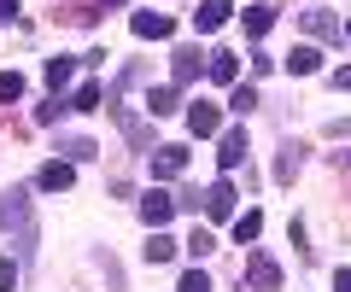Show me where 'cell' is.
Here are the masks:
<instances>
[{
	"label": "cell",
	"mask_w": 351,
	"mask_h": 292,
	"mask_svg": "<svg viewBox=\"0 0 351 292\" xmlns=\"http://www.w3.org/2000/svg\"><path fill=\"white\" fill-rule=\"evenodd\" d=\"M228 12H234L228 0H199V12H193V29H199V36H211V29H223V24H228Z\"/></svg>",
	"instance_id": "7"
},
{
	"label": "cell",
	"mask_w": 351,
	"mask_h": 292,
	"mask_svg": "<svg viewBox=\"0 0 351 292\" xmlns=\"http://www.w3.org/2000/svg\"><path fill=\"white\" fill-rule=\"evenodd\" d=\"M269 24H276V6H246V36H269Z\"/></svg>",
	"instance_id": "19"
},
{
	"label": "cell",
	"mask_w": 351,
	"mask_h": 292,
	"mask_svg": "<svg viewBox=\"0 0 351 292\" xmlns=\"http://www.w3.org/2000/svg\"><path fill=\"white\" fill-rule=\"evenodd\" d=\"M188 129L193 135H217V129H223V111H217L211 100H193L188 105Z\"/></svg>",
	"instance_id": "8"
},
{
	"label": "cell",
	"mask_w": 351,
	"mask_h": 292,
	"mask_svg": "<svg viewBox=\"0 0 351 292\" xmlns=\"http://www.w3.org/2000/svg\"><path fill=\"white\" fill-rule=\"evenodd\" d=\"M18 18V0H0V24H12Z\"/></svg>",
	"instance_id": "30"
},
{
	"label": "cell",
	"mask_w": 351,
	"mask_h": 292,
	"mask_svg": "<svg viewBox=\"0 0 351 292\" xmlns=\"http://www.w3.org/2000/svg\"><path fill=\"white\" fill-rule=\"evenodd\" d=\"M129 29H135V36L141 41H164V36H170V18H164V12H135V18H129Z\"/></svg>",
	"instance_id": "10"
},
{
	"label": "cell",
	"mask_w": 351,
	"mask_h": 292,
	"mask_svg": "<svg viewBox=\"0 0 351 292\" xmlns=\"http://www.w3.org/2000/svg\"><path fill=\"white\" fill-rule=\"evenodd\" d=\"M205 70H211V82H234L240 77V59L217 47V53H205Z\"/></svg>",
	"instance_id": "13"
},
{
	"label": "cell",
	"mask_w": 351,
	"mask_h": 292,
	"mask_svg": "<svg viewBox=\"0 0 351 292\" xmlns=\"http://www.w3.org/2000/svg\"><path fill=\"white\" fill-rule=\"evenodd\" d=\"M152 176H158V181H176V176H182V170H188V152H182V146H152Z\"/></svg>",
	"instance_id": "3"
},
{
	"label": "cell",
	"mask_w": 351,
	"mask_h": 292,
	"mask_svg": "<svg viewBox=\"0 0 351 292\" xmlns=\"http://www.w3.org/2000/svg\"><path fill=\"white\" fill-rule=\"evenodd\" d=\"M170 77H176V88H188L199 77V47H176L170 53Z\"/></svg>",
	"instance_id": "9"
},
{
	"label": "cell",
	"mask_w": 351,
	"mask_h": 292,
	"mask_svg": "<svg viewBox=\"0 0 351 292\" xmlns=\"http://www.w3.org/2000/svg\"><path fill=\"white\" fill-rule=\"evenodd\" d=\"M299 164H304V146H299V140H287L281 158H276V181H293V176H299Z\"/></svg>",
	"instance_id": "15"
},
{
	"label": "cell",
	"mask_w": 351,
	"mask_h": 292,
	"mask_svg": "<svg viewBox=\"0 0 351 292\" xmlns=\"http://www.w3.org/2000/svg\"><path fill=\"white\" fill-rule=\"evenodd\" d=\"M71 77H76V59H47V88H53V94H59Z\"/></svg>",
	"instance_id": "23"
},
{
	"label": "cell",
	"mask_w": 351,
	"mask_h": 292,
	"mask_svg": "<svg viewBox=\"0 0 351 292\" xmlns=\"http://www.w3.org/2000/svg\"><path fill=\"white\" fill-rule=\"evenodd\" d=\"M246 287H252V292H276V287H281V263L258 252V257L246 263Z\"/></svg>",
	"instance_id": "2"
},
{
	"label": "cell",
	"mask_w": 351,
	"mask_h": 292,
	"mask_svg": "<svg viewBox=\"0 0 351 292\" xmlns=\"http://www.w3.org/2000/svg\"><path fill=\"white\" fill-rule=\"evenodd\" d=\"M346 36H351V24H346Z\"/></svg>",
	"instance_id": "34"
},
{
	"label": "cell",
	"mask_w": 351,
	"mask_h": 292,
	"mask_svg": "<svg viewBox=\"0 0 351 292\" xmlns=\"http://www.w3.org/2000/svg\"><path fill=\"white\" fill-rule=\"evenodd\" d=\"M71 181H76V164H71V158H53V164H41L36 187H41V193H64Z\"/></svg>",
	"instance_id": "4"
},
{
	"label": "cell",
	"mask_w": 351,
	"mask_h": 292,
	"mask_svg": "<svg viewBox=\"0 0 351 292\" xmlns=\"http://www.w3.org/2000/svg\"><path fill=\"white\" fill-rule=\"evenodd\" d=\"M176 105H182V94H176V82H170V88H152V94H147V111H152V117H170Z\"/></svg>",
	"instance_id": "18"
},
{
	"label": "cell",
	"mask_w": 351,
	"mask_h": 292,
	"mask_svg": "<svg viewBox=\"0 0 351 292\" xmlns=\"http://www.w3.org/2000/svg\"><path fill=\"white\" fill-rule=\"evenodd\" d=\"M59 111H64V100H53V105H36V123H59Z\"/></svg>",
	"instance_id": "29"
},
{
	"label": "cell",
	"mask_w": 351,
	"mask_h": 292,
	"mask_svg": "<svg viewBox=\"0 0 351 292\" xmlns=\"http://www.w3.org/2000/svg\"><path fill=\"white\" fill-rule=\"evenodd\" d=\"M117 123H123V135H129V140H135V146H152V129H147V123H141V117H135V111H123V105H117Z\"/></svg>",
	"instance_id": "20"
},
{
	"label": "cell",
	"mask_w": 351,
	"mask_h": 292,
	"mask_svg": "<svg viewBox=\"0 0 351 292\" xmlns=\"http://www.w3.org/2000/svg\"><path fill=\"white\" fill-rule=\"evenodd\" d=\"M299 18H304V29H311V36H322V41H339V18H334V12L311 6V12H299Z\"/></svg>",
	"instance_id": "12"
},
{
	"label": "cell",
	"mask_w": 351,
	"mask_h": 292,
	"mask_svg": "<svg viewBox=\"0 0 351 292\" xmlns=\"http://www.w3.org/2000/svg\"><path fill=\"white\" fill-rule=\"evenodd\" d=\"M100 6H129V0H100Z\"/></svg>",
	"instance_id": "33"
},
{
	"label": "cell",
	"mask_w": 351,
	"mask_h": 292,
	"mask_svg": "<svg viewBox=\"0 0 351 292\" xmlns=\"http://www.w3.org/2000/svg\"><path fill=\"white\" fill-rule=\"evenodd\" d=\"M0 228H18V252L36 257V211H29V199L18 187L0 199Z\"/></svg>",
	"instance_id": "1"
},
{
	"label": "cell",
	"mask_w": 351,
	"mask_h": 292,
	"mask_svg": "<svg viewBox=\"0 0 351 292\" xmlns=\"http://www.w3.org/2000/svg\"><path fill=\"white\" fill-rule=\"evenodd\" d=\"M182 245H188L193 257H205V252H211V234H205V228H193V234H188V240H182Z\"/></svg>",
	"instance_id": "26"
},
{
	"label": "cell",
	"mask_w": 351,
	"mask_h": 292,
	"mask_svg": "<svg viewBox=\"0 0 351 292\" xmlns=\"http://www.w3.org/2000/svg\"><path fill=\"white\" fill-rule=\"evenodd\" d=\"M18 287V263H12V257H0V292H12Z\"/></svg>",
	"instance_id": "28"
},
{
	"label": "cell",
	"mask_w": 351,
	"mask_h": 292,
	"mask_svg": "<svg viewBox=\"0 0 351 292\" xmlns=\"http://www.w3.org/2000/svg\"><path fill=\"white\" fill-rule=\"evenodd\" d=\"M252 105H258V88H252V82H234V100H228V111H240V117H246Z\"/></svg>",
	"instance_id": "24"
},
{
	"label": "cell",
	"mask_w": 351,
	"mask_h": 292,
	"mask_svg": "<svg viewBox=\"0 0 351 292\" xmlns=\"http://www.w3.org/2000/svg\"><path fill=\"white\" fill-rule=\"evenodd\" d=\"M287 70H293V77H316V70H322V53H316V47H293L287 53Z\"/></svg>",
	"instance_id": "14"
},
{
	"label": "cell",
	"mask_w": 351,
	"mask_h": 292,
	"mask_svg": "<svg viewBox=\"0 0 351 292\" xmlns=\"http://www.w3.org/2000/svg\"><path fill=\"white\" fill-rule=\"evenodd\" d=\"M176 292H211V280H205V269H193V275H182V287Z\"/></svg>",
	"instance_id": "27"
},
{
	"label": "cell",
	"mask_w": 351,
	"mask_h": 292,
	"mask_svg": "<svg viewBox=\"0 0 351 292\" xmlns=\"http://www.w3.org/2000/svg\"><path fill=\"white\" fill-rule=\"evenodd\" d=\"M199 199H205V216H211V222L234 216V187H228V181H211V187H205Z\"/></svg>",
	"instance_id": "6"
},
{
	"label": "cell",
	"mask_w": 351,
	"mask_h": 292,
	"mask_svg": "<svg viewBox=\"0 0 351 292\" xmlns=\"http://www.w3.org/2000/svg\"><path fill=\"white\" fill-rule=\"evenodd\" d=\"M334 292H351V269H339V275H334Z\"/></svg>",
	"instance_id": "32"
},
{
	"label": "cell",
	"mask_w": 351,
	"mask_h": 292,
	"mask_svg": "<svg viewBox=\"0 0 351 292\" xmlns=\"http://www.w3.org/2000/svg\"><path fill=\"white\" fill-rule=\"evenodd\" d=\"M176 252H182V240H170L164 228H152V240H147V263H170Z\"/></svg>",
	"instance_id": "16"
},
{
	"label": "cell",
	"mask_w": 351,
	"mask_h": 292,
	"mask_svg": "<svg viewBox=\"0 0 351 292\" xmlns=\"http://www.w3.org/2000/svg\"><path fill=\"white\" fill-rule=\"evenodd\" d=\"M217 164H223V170H240V164H246V129H228V135H223Z\"/></svg>",
	"instance_id": "11"
},
{
	"label": "cell",
	"mask_w": 351,
	"mask_h": 292,
	"mask_svg": "<svg viewBox=\"0 0 351 292\" xmlns=\"http://www.w3.org/2000/svg\"><path fill=\"white\" fill-rule=\"evenodd\" d=\"M100 100H106V94H100V82H82V88L71 94V111H100Z\"/></svg>",
	"instance_id": "21"
},
{
	"label": "cell",
	"mask_w": 351,
	"mask_h": 292,
	"mask_svg": "<svg viewBox=\"0 0 351 292\" xmlns=\"http://www.w3.org/2000/svg\"><path fill=\"white\" fill-rule=\"evenodd\" d=\"M0 100H24V77L18 70H0Z\"/></svg>",
	"instance_id": "25"
},
{
	"label": "cell",
	"mask_w": 351,
	"mask_h": 292,
	"mask_svg": "<svg viewBox=\"0 0 351 292\" xmlns=\"http://www.w3.org/2000/svg\"><path fill=\"white\" fill-rule=\"evenodd\" d=\"M258 234H263V216H258V211L234 216V240H240V245H252V240H258Z\"/></svg>",
	"instance_id": "22"
},
{
	"label": "cell",
	"mask_w": 351,
	"mask_h": 292,
	"mask_svg": "<svg viewBox=\"0 0 351 292\" xmlns=\"http://www.w3.org/2000/svg\"><path fill=\"white\" fill-rule=\"evenodd\" d=\"M59 152L71 158V164H88V158L100 152V146H94V140H88V135H64V140H59Z\"/></svg>",
	"instance_id": "17"
},
{
	"label": "cell",
	"mask_w": 351,
	"mask_h": 292,
	"mask_svg": "<svg viewBox=\"0 0 351 292\" xmlns=\"http://www.w3.org/2000/svg\"><path fill=\"white\" fill-rule=\"evenodd\" d=\"M334 88H346V94H351V64H346V70H334Z\"/></svg>",
	"instance_id": "31"
},
{
	"label": "cell",
	"mask_w": 351,
	"mask_h": 292,
	"mask_svg": "<svg viewBox=\"0 0 351 292\" xmlns=\"http://www.w3.org/2000/svg\"><path fill=\"white\" fill-rule=\"evenodd\" d=\"M170 216H176V199H170V193H158V187H152L147 199H141V222H147V228H164Z\"/></svg>",
	"instance_id": "5"
}]
</instances>
